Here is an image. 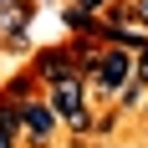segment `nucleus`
<instances>
[{"instance_id": "20e7f679", "label": "nucleus", "mask_w": 148, "mask_h": 148, "mask_svg": "<svg viewBox=\"0 0 148 148\" xmlns=\"http://www.w3.org/2000/svg\"><path fill=\"white\" fill-rule=\"evenodd\" d=\"M72 51L66 46H46V51H36V66H31V77L41 82V87H51V82H61V77H72ZM82 77V72H77Z\"/></svg>"}, {"instance_id": "39448f33", "label": "nucleus", "mask_w": 148, "mask_h": 148, "mask_svg": "<svg viewBox=\"0 0 148 148\" xmlns=\"http://www.w3.org/2000/svg\"><path fill=\"white\" fill-rule=\"evenodd\" d=\"M5 31H0V41L5 46H21L26 41V31H31V0H15V5H5Z\"/></svg>"}, {"instance_id": "6e6552de", "label": "nucleus", "mask_w": 148, "mask_h": 148, "mask_svg": "<svg viewBox=\"0 0 148 148\" xmlns=\"http://www.w3.org/2000/svg\"><path fill=\"white\" fill-rule=\"evenodd\" d=\"M133 82H143V87H148V46L133 56Z\"/></svg>"}, {"instance_id": "1a4fd4ad", "label": "nucleus", "mask_w": 148, "mask_h": 148, "mask_svg": "<svg viewBox=\"0 0 148 148\" xmlns=\"http://www.w3.org/2000/svg\"><path fill=\"white\" fill-rule=\"evenodd\" d=\"M72 5H77V10H87V15H102L112 0H72Z\"/></svg>"}, {"instance_id": "7ed1b4c3", "label": "nucleus", "mask_w": 148, "mask_h": 148, "mask_svg": "<svg viewBox=\"0 0 148 148\" xmlns=\"http://www.w3.org/2000/svg\"><path fill=\"white\" fill-rule=\"evenodd\" d=\"M46 102H51V112H56L61 123L72 118V112H82V107H87V77H61V82H51V87H46Z\"/></svg>"}, {"instance_id": "f8f14e48", "label": "nucleus", "mask_w": 148, "mask_h": 148, "mask_svg": "<svg viewBox=\"0 0 148 148\" xmlns=\"http://www.w3.org/2000/svg\"><path fill=\"white\" fill-rule=\"evenodd\" d=\"M5 5H15V0H0V10H5Z\"/></svg>"}, {"instance_id": "423d86ee", "label": "nucleus", "mask_w": 148, "mask_h": 148, "mask_svg": "<svg viewBox=\"0 0 148 148\" xmlns=\"http://www.w3.org/2000/svg\"><path fill=\"white\" fill-rule=\"evenodd\" d=\"M112 97H118V107H138V102H143V97H148V87H143V82H133V77H128V82H123V87L112 92Z\"/></svg>"}, {"instance_id": "f257e3e1", "label": "nucleus", "mask_w": 148, "mask_h": 148, "mask_svg": "<svg viewBox=\"0 0 148 148\" xmlns=\"http://www.w3.org/2000/svg\"><path fill=\"white\" fill-rule=\"evenodd\" d=\"M128 77H133V51H123V46H107V41H102V56H97V66H92L97 92H107V97H112Z\"/></svg>"}, {"instance_id": "ddd939ff", "label": "nucleus", "mask_w": 148, "mask_h": 148, "mask_svg": "<svg viewBox=\"0 0 148 148\" xmlns=\"http://www.w3.org/2000/svg\"><path fill=\"white\" fill-rule=\"evenodd\" d=\"M143 107H148V97H143Z\"/></svg>"}, {"instance_id": "9d476101", "label": "nucleus", "mask_w": 148, "mask_h": 148, "mask_svg": "<svg viewBox=\"0 0 148 148\" xmlns=\"http://www.w3.org/2000/svg\"><path fill=\"white\" fill-rule=\"evenodd\" d=\"M133 21H138V26L148 31V0H133Z\"/></svg>"}, {"instance_id": "f03ea898", "label": "nucleus", "mask_w": 148, "mask_h": 148, "mask_svg": "<svg viewBox=\"0 0 148 148\" xmlns=\"http://www.w3.org/2000/svg\"><path fill=\"white\" fill-rule=\"evenodd\" d=\"M56 123H61V118L51 112V102H46V97H31V102H21V133H26L36 148H46V143H51Z\"/></svg>"}, {"instance_id": "0eeeda50", "label": "nucleus", "mask_w": 148, "mask_h": 148, "mask_svg": "<svg viewBox=\"0 0 148 148\" xmlns=\"http://www.w3.org/2000/svg\"><path fill=\"white\" fill-rule=\"evenodd\" d=\"M66 128H72V133H92V112H87V107H82V112H72V118H66Z\"/></svg>"}, {"instance_id": "9b49d317", "label": "nucleus", "mask_w": 148, "mask_h": 148, "mask_svg": "<svg viewBox=\"0 0 148 148\" xmlns=\"http://www.w3.org/2000/svg\"><path fill=\"white\" fill-rule=\"evenodd\" d=\"M0 148H15V133H10V128H0Z\"/></svg>"}]
</instances>
